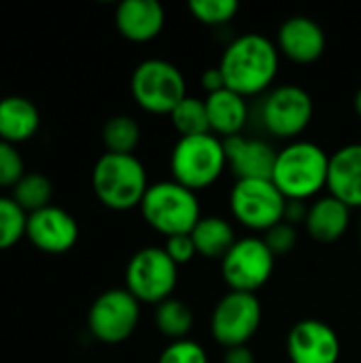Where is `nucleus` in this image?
<instances>
[{"mask_svg":"<svg viewBox=\"0 0 361 363\" xmlns=\"http://www.w3.org/2000/svg\"><path fill=\"white\" fill-rule=\"evenodd\" d=\"M26 228L28 213L11 196H0V251H6L26 238Z\"/></svg>","mask_w":361,"mask_h":363,"instance_id":"obj_27","label":"nucleus"},{"mask_svg":"<svg viewBox=\"0 0 361 363\" xmlns=\"http://www.w3.org/2000/svg\"><path fill=\"white\" fill-rule=\"evenodd\" d=\"M330 153L317 143L291 140L277 153L272 183L285 200L306 202L328 189Z\"/></svg>","mask_w":361,"mask_h":363,"instance_id":"obj_2","label":"nucleus"},{"mask_svg":"<svg viewBox=\"0 0 361 363\" xmlns=\"http://www.w3.org/2000/svg\"><path fill=\"white\" fill-rule=\"evenodd\" d=\"M306 215H309L306 202L287 200V206H285V221H287V223H291V225L304 223V221H306Z\"/></svg>","mask_w":361,"mask_h":363,"instance_id":"obj_34","label":"nucleus"},{"mask_svg":"<svg viewBox=\"0 0 361 363\" xmlns=\"http://www.w3.org/2000/svg\"><path fill=\"white\" fill-rule=\"evenodd\" d=\"M277 257L257 236L238 238L221 259V277L230 291L257 294L272 277Z\"/></svg>","mask_w":361,"mask_h":363,"instance_id":"obj_11","label":"nucleus"},{"mask_svg":"<svg viewBox=\"0 0 361 363\" xmlns=\"http://www.w3.org/2000/svg\"><path fill=\"white\" fill-rule=\"evenodd\" d=\"M223 363H255V355L249 349V345H245V347H232V349H226Z\"/></svg>","mask_w":361,"mask_h":363,"instance_id":"obj_35","label":"nucleus"},{"mask_svg":"<svg viewBox=\"0 0 361 363\" xmlns=\"http://www.w3.org/2000/svg\"><path fill=\"white\" fill-rule=\"evenodd\" d=\"M26 174V164L19 149L11 143L0 140V187L13 189Z\"/></svg>","mask_w":361,"mask_h":363,"instance_id":"obj_29","label":"nucleus"},{"mask_svg":"<svg viewBox=\"0 0 361 363\" xmlns=\"http://www.w3.org/2000/svg\"><path fill=\"white\" fill-rule=\"evenodd\" d=\"M328 194L351 211L361 208V143L345 145L330 155Z\"/></svg>","mask_w":361,"mask_h":363,"instance_id":"obj_18","label":"nucleus"},{"mask_svg":"<svg viewBox=\"0 0 361 363\" xmlns=\"http://www.w3.org/2000/svg\"><path fill=\"white\" fill-rule=\"evenodd\" d=\"M187 9L196 21L217 28V26H226L234 19V15L238 11V2H234V0H191L187 4Z\"/></svg>","mask_w":361,"mask_h":363,"instance_id":"obj_28","label":"nucleus"},{"mask_svg":"<svg viewBox=\"0 0 361 363\" xmlns=\"http://www.w3.org/2000/svg\"><path fill=\"white\" fill-rule=\"evenodd\" d=\"M262 325V302L255 294L228 291L213 308L211 336L223 347H245Z\"/></svg>","mask_w":361,"mask_h":363,"instance_id":"obj_12","label":"nucleus"},{"mask_svg":"<svg viewBox=\"0 0 361 363\" xmlns=\"http://www.w3.org/2000/svg\"><path fill=\"white\" fill-rule=\"evenodd\" d=\"M264 242L268 245V249L272 251L274 257H281V255H287L296 249L298 245V232H296V225L283 221L279 225H274L272 230H268L264 234Z\"/></svg>","mask_w":361,"mask_h":363,"instance_id":"obj_31","label":"nucleus"},{"mask_svg":"<svg viewBox=\"0 0 361 363\" xmlns=\"http://www.w3.org/2000/svg\"><path fill=\"white\" fill-rule=\"evenodd\" d=\"M285 196L272 179H243L230 191V211L234 219L253 232H268L285 221Z\"/></svg>","mask_w":361,"mask_h":363,"instance_id":"obj_9","label":"nucleus"},{"mask_svg":"<svg viewBox=\"0 0 361 363\" xmlns=\"http://www.w3.org/2000/svg\"><path fill=\"white\" fill-rule=\"evenodd\" d=\"M140 302L126 289L113 287L102 291L87 311V330L102 345H121L138 328Z\"/></svg>","mask_w":361,"mask_h":363,"instance_id":"obj_10","label":"nucleus"},{"mask_svg":"<svg viewBox=\"0 0 361 363\" xmlns=\"http://www.w3.org/2000/svg\"><path fill=\"white\" fill-rule=\"evenodd\" d=\"M138 208L145 223L164 238L191 234L196 223L202 219L196 191L172 179L151 183Z\"/></svg>","mask_w":361,"mask_h":363,"instance_id":"obj_4","label":"nucleus"},{"mask_svg":"<svg viewBox=\"0 0 361 363\" xmlns=\"http://www.w3.org/2000/svg\"><path fill=\"white\" fill-rule=\"evenodd\" d=\"M228 168L223 140L215 134L179 138L170 153L172 181L191 191H202L215 185Z\"/></svg>","mask_w":361,"mask_h":363,"instance_id":"obj_5","label":"nucleus"},{"mask_svg":"<svg viewBox=\"0 0 361 363\" xmlns=\"http://www.w3.org/2000/svg\"><path fill=\"white\" fill-rule=\"evenodd\" d=\"M200 85H202V89L206 91V96L226 89V81H223V74H221L219 66L206 68V70L202 72V77H200Z\"/></svg>","mask_w":361,"mask_h":363,"instance_id":"obj_33","label":"nucleus"},{"mask_svg":"<svg viewBox=\"0 0 361 363\" xmlns=\"http://www.w3.org/2000/svg\"><path fill=\"white\" fill-rule=\"evenodd\" d=\"M149 185L145 164L136 155L102 153L91 170V189L96 198L102 206L117 213L138 208Z\"/></svg>","mask_w":361,"mask_h":363,"instance_id":"obj_3","label":"nucleus"},{"mask_svg":"<svg viewBox=\"0 0 361 363\" xmlns=\"http://www.w3.org/2000/svg\"><path fill=\"white\" fill-rule=\"evenodd\" d=\"M40 128V113L26 96L0 98V140L19 145L30 140Z\"/></svg>","mask_w":361,"mask_h":363,"instance_id":"obj_21","label":"nucleus"},{"mask_svg":"<svg viewBox=\"0 0 361 363\" xmlns=\"http://www.w3.org/2000/svg\"><path fill=\"white\" fill-rule=\"evenodd\" d=\"M191 240L200 257L221 262L228 255V251L236 245L238 238L228 219L219 215H206L191 230Z\"/></svg>","mask_w":361,"mask_h":363,"instance_id":"obj_22","label":"nucleus"},{"mask_svg":"<svg viewBox=\"0 0 361 363\" xmlns=\"http://www.w3.org/2000/svg\"><path fill=\"white\" fill-rule=\"evenodd\" d=\"M287 357L291 363H338L343 345L336 330L321 319H302L287 334Z\"/></svg>","mask_w":361,"mask_h":363,"instance_id":"obj_13","label":"nucleus"},{"mask_svg":"<svg viewBox=\"0 0 361 363\" xmlns=\"http://www.w3.org/2000/svg\"><path fill=\"white\" fill-rule=\"evenodd\" d=\"M206 102V115H209V128L211 134L219 136L221 140L240 136L245 125L249 123L251 108L247 104V98L232 91V89H221L204 98Z\"/></svg>","mask_w":361,"mask_h":363,"instance_id":"obj_19","label":"nucleus"},{"mask_svg":"<svg viewBox=\"0 0 361 363\" xmlns=\"http://www.w3.org/2000/svg\"><path fill=\"white\" fill-rule=\"evenodd\" d=\"M313 113V96L294 83L272 87L264 94L257 108L262 128L279 140H298V136L311 125Z\"/></svg>","mask_w":361,"mask_h":363,"instance_id":"obj_7","label":"nucleus"},{"mask_svg":"<svg viewBox=\"0 0 361 363\" xmlns=\"http://www.w3.org/2000/svg\"><path fill=\"white\" fill-rule=\"evenodd\" d=\"M157 363H209V355L200 342L185 338L168 342L166 349L160 353Z\"/></svg>","mask_w":361,"mask_h":363,"instance_id":"obj_30","label":"nucleus"},{"mask_svg":"<svg viewBox=\"0 0 361 363\" xmlns=\"http://www.w3.org/2000/svg\"><path fill=\"white\" fill-rule=\"evenodd\" d=\"M228 168L236 177L243 179H272L277 153L274 147L262 138H247V136H232L223 140Z\"/></svg>","mask_w":361,"mask_h":363,"instance_id":"obj_16","label":"nucleus"},{"mask_svg":"<svg viewBox=\"0 0 361 363\" xmlns=\"http://www.w3.org/2000/svg\"><path fill=\"white\" fill-rule=\"evenodd\" d=\"M349 225H351V208L330 194L315 198V202L309 206V215L304 221L309 236L321 245H332L340 240L347 234Z\"/></svg>","mask_w":361,"mask_h":363,"instance_id":"obj_20","label":"nucleus"},{"mask_svg":"<svg viewBox=\"0 0 361 363\" xmlns=\"http://www.w3.org/2000/svg\"><path fill=\"white\" fill-rule=\"evenodd\" d=\"M360 247H361V223H360Z\"/></svg>","mask_w":361,"mask_h":363,"instance_id":"obj_37","label":"nucleus"},{"mask_svg":"<svg viewBox=\"0 0 361 363\" xmlns=\"http://www.w3.org/2000/svg\"><path fill=\"white\" fill-rule=\"evenodd\" d=\"M26 238L43 253L62 255L77 245L79 223L68 211H64L55 204H49V206L28 215Z\"/></svg>","mask_w":361,"mask_h":363,"instance_id":"obj_14","label":"nucleus"},{"mask_svg":"<svg viewBox=\"0 0 361 363\" xmlns=\"http://www.w3.org/2000/svg\"><path fill=\"white\" fill-rule=\"evenodd\" d=\"M166 23V11L157 0H123L115 9V28L130 43L157 38Z\"/></svg>","mask_w":361,"mask_h":363,"instance_id":"obj_17","label":"nucleus"},{"mask_svg":"<svg viewBox=\"0 0 361 363\" xmlns=\"http://www.w3.org/2000/svg\"><path fill=\"white\" fill-rule=\"evenodd\" d=\"M134 102L151 115H170L183 98L187 85L181 68L162 57L143 60L130 77Z\"/></svg>","mask_w":361,"mask_h":363,"instance_id":"obj_6","label":"nucleus"},{"mask_svg":"<svg viewBox=\"0 0 361 363\" xmlns=\"http://www.w3.org/2000/svg\"><path fill=\"white\" fill-rule=\"evenodd\" d=\"M168 117H170L172 128L179 132V138L211 134L209 115H206V102L202 98H196V96L183 98L179 102V106Z\"/></svg>","mask_w":361,"mask_h":363,"instance_id":"obj_25","label":"nucleus"},{"mask_svg":"<svg viewBox=\"0 0 361 363\" xmlns=\"http://www.w3.org/2000/svg\"><path fill=\"white\" fill-rule=\"evenodd\" d=\"M281 53L274 40L264 34L247 32L236 36L221 53L219 70L226 87L251 98L264 96L272 89L279 74Z\"/></svg>","mask_w":361,"mask_h":363,"instance_id":"obj_1","label":"nucleus"},{"mask_svg":"<svg viewBox=\"0 0 361 363\" xmlns=\"http://www.w3.org/2000/svg\"><path fill=\"white\" fill-rule=\"evenodd\" d=\"M164 251L168 253V257H170L177 266H185V264H189V262L198 255L196 245H194V240H191V234H179V236L166 238Z\"/></svg>","mask_w":361,"mask_h":363,"instance_id":"obj_32","label":"nucleus"},{"mask_svg":"<svg viewBox=\"0 0 361 363\" xmlns=\"http://www.w3.org/2000/svg\"><path fill=\"white\" fill-rule=\"evenodd\" d=\"M353 108H355L357 117H360V119H361V87H360V89H357L355 98H353Z\"/></svg>","mask_w":361,"mask_h":363,"instance_id":"obj_36","label":"nucleus"},{"mask_svg":"<svg viewBox=\"0 0 361 363\" xmlns=\"http://www.w3.org/2000/svg\"><path fill=\"white\" fill-rule=\"evenodd\" d=\"M140 125L130 115H115L102 128V145L106 153L117 155H134L140 145Z\"/></svg>","mask_w":361,"mask_h":363,"instance_id":"obj_24","label":"nucleus"},{"mask_svg":"<svg viewBox=\"0 0 361 363\" xmlns=\"http://www.w3.org/2000/svg\"><path fill=\"white\" fill-rule=\"evenodd\" d=\"M279 53L296 64H313L326 53L323 28L306 15L287 17L277 34Z\"/></svg>","mask_w":361,"mask_h":363,"instance_id":"obj_15","label":"nucleus"},{"mask_svg":"<svg viewBox=\"0 0 361 363\" xmlns=\"http://www.w3.org/2000/svg\"><path fill=\"white\" fill-rule=\"evenodd\" d=\"M11 198L28 213H36L45 206L51 204V198H53V185L51 181L40 174V172H26L21 177V181L11 189Z\"/></svg>","mask_w":361,"mask_h":363,"instance_id":"obj_26","label":"nucleus"},{"mask_svg":"<svg viewBox=\"0 0 361 363\" xmlns=\"http://www.w3.org/2000/svg\"><path fill=\"white\" fill-rule=\"evenodd\" d=\"M179 283V266L164 247L138 249L126 266V289L140 304H162L172 298Z\"/></svg>","mask_w":361,"mask_h":363,"instance_id":"obj_8","label":"nucleus"},{"mask_svg":"<svg viewBox=\"0 0 361 363\" xmlns=\"http://www.w3.org/2000/svg\"><path fill=\"white\" fill-rule=\"evenodd\" d=\"M155 328L170 342L185 340L194 330V311L179 298H168L155 306Z\"/></svg>","mask_w":361,"mask_h":363,"instance_id":"obj_23","label":"nucleus"}]
</instances>
